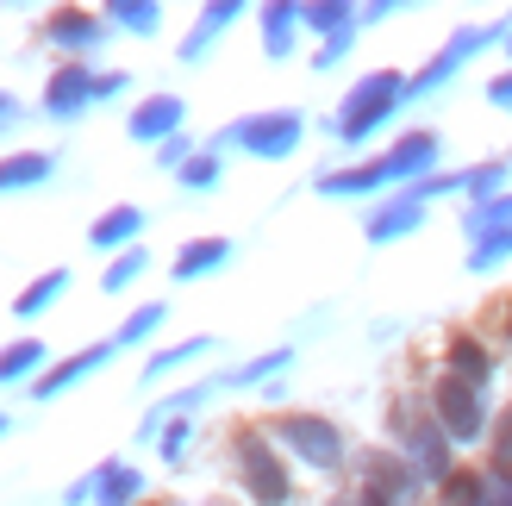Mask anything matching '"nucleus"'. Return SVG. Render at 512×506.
Returning a JSON list of instances; mask_svg holds the SVG:
<instances>
[{"mask_svg":"<svg viewBox=\"0 0 512 506\" xmlns=\"http://www.w3.org/2000/svg\"><path fill=\"white\" fill-rule=\"evenodd\" d=\"M238 469H244V488L263 500V506H281V500H288V475H281V463L269 457V444L256 438V432L238 438Z\"/></svg>","mask_w":512,"mask_h":506,"instance_id":"obj_1","label":"nucleus"},{"mask_svg":"<svg viewBox=\"0 0 512 506\" xmlns=\"http://www.w3.org/2000/svg\"><path fill=\"white\" fill-rule=\"evenodd\" d=\"M400 94H406V88H400V75H369V82L350 94V107H344V119H338V132H344V138H363L369 125H381V113H388Z\"/></svg>","mask_w":512,"mask_h":506,"instance_id":"obj_2","label":"nucleus"},{"mask_svg":"<svg viewBox=\"0 0 512 506\" xmlns=\"http://www.w3.org/2000/svg\"><path fill=\"white\" fill-rule=\"evenodd\" d=\"M431 400H438V419L450 438H481V388H469L463 375H444Z\"/></svg>","mask_w":512,"mask_h":506,"instance_id":"obj_3","label":"nucleus"},{"mask_svg":"<svg viewBox=\"0 0 512 506\" xmlns=\"http://www.w3.org/2000/svg\"><path fill=\"white\" fill-rule=\"evenodd\" d=\"M281 438H288L306 463H319V469H331V463H338V450H344L338 432H331L325 419H306V413L300 419H281Z\"/></svg>","mask_w":512,"mask_h":506,"instance_id":"obj_4","label":"nucleus"},{"mask_svg":"<svg viewBox=\"0 0 512 506\" xmlns=\"http://www.w3.org/2000/svg\"><path fill=\"white\" fill-rule=\"evenodd\" d=\"M294 138H300V119H294V113H275V119H250V125H244V144L263 150V157L294 150Z\"/></svg>","mask_w":512,"mask_h":506,"instance_id":"obj_5","label":"nucleus"},{"mask_svg":"<svg viewBox=\"0 0 512 506\" xmlns=\"http://www.w3.org/2000/svg\"><path fill=\"white\" fill-rule=\"evenodd\" d=\"M450 375H463L469 388H488V375H494V357L481 350V338H450Z\"/></svg>","mask_w":512,"mask_h":506,"instance_id":"obj_6","label":"nucleus"},{"mask_svg":"<svg viewBox=\"0 0 512 506\" xmlns=\"http://www.w3.org/2000/svg\"><path fill=\"white\" fill-rule=\"evenodd\" d=\"M175 119H182V100L157 94V100H144L132 113V138H163V132H175Z\"/></svg>","mask_w":512,"mask_h":506,"instance_id":"obj_7","label":"nucleus"},{"mask_svg":"<svg viewBox=\"0 0 512 506\" xmlns=\"http://www.w3.org/2000/svg\"><path fill=\"white\" fill-rule=\"evenodd\" d=\"M413 482H419V475L413 469H406L400 457H381V450H375V457H369V488H381V494H413Z\"/></svg>","mask_w":512,"mask_h":506,"instance_id":"obj_8","label":"nucleus"},{"mask_svg":"<svg viewBox=\"0 0 512 506\" xmlns=\"http://www.w3.org/2000/svg\"><path fill=\"white\" fill-rule=\"evenodd\" d=\"M88 94H94V82H88V75H82V69H63L57 82H50V94H44V100H50V113H75Z\"/></svg>","mask_w":512,"mask_h":506,"instance_id":"obj_9","label":"nucleus"},{"mask_svg":"<svg viewBox=\"0 0 512 506\" xmlns=\"http://www.w3.org/2000/svg\"><path fill=\"white\" fill-rule=\"evenodd\" d=\"M481 494H488V475L481 469H450L444 475V506H481Z\"/></svg>","mask_w":512,"mask_h":506,"instance_id":"obj_10","label":"nucleus"},{"mask_svg":"<svg viewBox=\"0 0 512 506\" xmlns=\"http://www.w3.org/2000/svg\"><path fill=\"white\" fill-rule=\"evenodd\" d=\"M413 219H419V200H400V207H388V213L369 219V238H375V244H381V238H400V232H413Z\"/></svg>","mask_w":512,"mask_h":506,"instance_id":"obj_11","label":"nucleus"},{"mask_svg":"<svg viewBox=\"0 0 512 506\" xmlns=\"http://www.w3.org/2000/svg\"><path fill=\"white\" fill-rule=\"evenodd\" d=\"M44 169H50V157H7L0 163V188H25V182H44Z\"/></svg>","mask_w":512,"mask_h":506,"instance_id":"obj_12","label":"nucleus"},{"mask_svg":"<svg viewBox=\"0 0 512 506\" xmlns=\"http://www.w3.org/2000/svg\"><path fill=\"white\" fill-rule=\"evenodd\" d=\"M38 363H44V350H38L32 338L13 344V350H0V382H19V375H25V369H38Z\"/></svg>","mask_w":512,"mask_h":506,"instance_id":"obj_13","label":"nucleus"},{"mask_svg":"<svg viewBox=\"0 0 512 506\" xmlns=\"http://www.w3.org/2000/svg\"><path fill=\"white\" fill-rule=\"evenodd\" d=\"M213 263H225V244H219V238H207V244H188L182 257H175V275H200V269H213Z\"/></svg>","mask_w":512,"mask_h":506,"instance_id":"obj_14","label":"nucleus"},{"mask_svg":"<svg viewBox=\"0 0 512 506\" xmlns=\"http://www.w3.org/2000/svg\"><path fill=\"white\" fill-rule=\"evenodd\" d=\"M138 232V207H113L107 219L94 225V244H119V238H132Z\"/></svg>","mask_w":512,"mask_h":506,"instance_id":"obj_15","label":"nucleus"},{"mask_svg":"<svg viewBox=\"0 0 512 506\" xmlns=\"http://www.w3.org/2000/svg\"><path fill=\"white\" fill-rule=\"evenodd\" d=\"M100 357H107V350H82V357H69V363H63L57 375H44V382H38V394H57V388H69L75 375H88V369H94Z\"/></svg>","mask_w":512,"mask_h":506,"instance_id":"obj_16","label":"nucleus"},{"mask_svg":"<svg viewBox=\"0 0 512 506\" xmlns=\"http://www.w3.org/2000/svg\"><path fill=\"white\" fill-rule=\"evenodd\" d=\"M500 257H512V232H488V238L469 250V263H475V269H494Z\"/></svg>","mask_w":512,"mask_h":506,"instance_id":"obj_17","label":"nucleus"},{"mask_svg":"<svg viewBox=\"0 0 512 506\" xmlns=\"http://www.w3.org/2000/svg\"><path fill=\"white\" fill-rule=\"evenodd\" d=\"M132 494H138V475H132V469H107V482H100V500H107V506H125Z\"/></svg>","mask_w":512,"mask_h":506,"instance_id":"obj_18","label":"nucleus"},{"mask_svg":"<svg viewBox=\"0 0 512 506\" xmlns=\"http://www.w3.org/2000/svg\"><path fill=\"white\" fill-rule=\"evenodd\" d=\"M57 288H63V275H44L38 288H25V294H19V313H38V307H50V300H57Z\"/></svg>","mask_w":512,"mask_h":506,"instance_id":"obj_19","label":"nucleus"},{"mask_svg":"<svg viewBox=\"0 0 512 506\" xmlns=\"http://www.w3.org/2000/svg\"><path fill=\"white\" fill-rule=\"evenodd\" d=\"M481 506H512V469H488V494H481Z\"/></svg>","mask_w":512,"mask_h":506,"instance_id":"obj_20","label":"nucleus"},{"mask_svg":"<svg viewBox=\"0 0 512 506\" xmlns=\"http://www.w3.org/2000/svg\"><path fill=\"white\" fill-rule=\"evenodd\" d=\"M57 38H63V44H88V38H94V25H88L82 13H63V19H57Z\"/></svg>","mask_w":512,"mask_h":506,"instance_id":"obj_21","label":"nucleus"},{"mask_svg":"<svg viewBox=\"0 0 512 506\" xmlns=\"http://www.w3.org/2000/svg\"><path fill=\"white\" fill-rule=\"evenodd\" d=\"M157 325H163V307H144V313H138V319H132V325L119 332V338H125V344H132V338H150Z\"/></svg>","mask_w":512,"mask_h":506,"instance_id":"obj_22","label":"nucleus"},{"mask_svg":"<svg viewBox=\"0 0 512 506\" xmlns=\"http://www.w3.org/2000/svg\"><path fill=\"white\" fill-rule=\"evenodd\" d=\"M494 463H500V469H512V407L500 413V432H494Z\"/></svg>","mask_w":512,"mask_h":506,"instance_id":"obj_23","label":"nucleus"},{"mask_svg":"<svg viewBox=\"0 0 512 506\" xmlns=\"http://www.w3.org/2000/svg\"><path fill=\"white\" fill-rule=\"evenodd\" d=\"M200 350H207V344H182V350H163V357L150 363V375H169L175 363H188V357H200Z\"/></svg>","mask_w":512,"mask_h":506,"instance_id":"obj_24","label":"nucleus"},{"mask_svg":"<svg viewBox=\"0 0 512 506\" xmlns=\"http://www.w3.org/2000/svg\"><path fill=\"white\" fill-rule=\"evenodd\" d=\"M500 175H506V169L488 163V169H475V175H469V188H475V194H494V188H500Z\"/></svg>","mask_w":512,"mask_h":506,"instance_id":"obj_25","label":"nucleus"},{"mask_svg":"<svg viewBox=\"0 0 512 506\" xmlns=\"http://www.w3.org/2000/svg\"><path fill=\"white\" fill-rule=\"evenodd\" d=\"M138 269H144V257H138V250H132V257H125V263H113V275H107V288H125V282H132Z\"/></svg>","mask_w":512,"mask_h":506,"instance_id":"obj_26","label":"nucleus"},{"mask_svg":"<svg viewBox=\"0 0 512 506\" xmlns=\"http://www.w3.org/2000/svg\"><path fill=\"white\" fill-rule=\"evenodd\" d=\"M182 182H188V188H207V182H213V163H207V157H194Z\"/></svg>","mask_w":512,"mask_h":506,"instance_id":"obj_27","label":"nucleus"},{"mask_svg":"<svg viewBox=\"0 0 512 506\" xmlns=\"http://www.w3.org/2000/svg\"><path fill=\"white\" fill-rule=\"evenodd\" d=\"M494 100H500V107H512V75H506V82H494Z\"/></svg>","mask_w":512,"mask_h":506,"instance_id":"obj_28","label":"nucleus"},{"mask_svg":"<svg viewBox=\"0 0 512 506\" xmlns=\"http://www.w3.org/2000/svg\"><path fill=\"white\" fill-rule=\"evenodd\" d=\"M363 506H394V500L381 494V488H363Z\"/></svg>","mask_w":512,"mask_h":506,"instance_id":"obj_29","label":"nucleus"},{"mask_svg":"<svg viewBox=\"0 0 512 506\" xmlns=\"http://www.w3.org/2000/svg\"><path fill=\"white\" fill-rule=\"evenodd\" d=\"M0 425H7V419H0Z\"/></svg>","mask_w":512,"mask_h":506,"instance_id":"obj_30","label":"nucleus"}]
</instances>
